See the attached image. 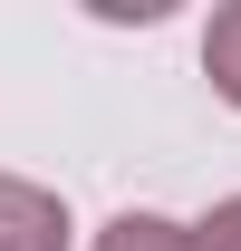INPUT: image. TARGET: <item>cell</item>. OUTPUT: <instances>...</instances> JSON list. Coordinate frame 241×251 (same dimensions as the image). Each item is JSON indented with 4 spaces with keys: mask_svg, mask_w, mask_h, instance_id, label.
<instances>
[{
    "mask_svg": "<svg viewBox=\"0 0 241 251\" xmlns=\"http://www.w3.org/2000/svg\"><path fill=\"white\" fill-rule=\"evenodd\" d=\"M0 251H68V203L29 174H0Z\"/></svg>",
    "mask_w": 241,
    "mask_h": 251,
    "instance_id": "obj_1",
    "label": "cell"
},
{
    "mask_svg": "<svg viewBox=\"0 0 241 251\" xmlns=\"http://www.w3.org/2000/svg\"><path fill=\"white\" fill-rule=\"evenodd\" d=\"M96 251H193V222H164V213H116L96 232Z\"/></svg>",
    "mask_w": 241,
    "mask_h": 251,
    "instance_id": "obj_2",
    "label": "cell"
},
{
    "mask_svg": "<svg viewBox=\"0 0 241 251\" xmlns=\"http://www.w3.org/2000/svg\"><path fill=\"white\" fill-rule=\"evenodd\" d=\"M203 77H212V97L241 106V0L212 10V29H203Z\"/></svg>",
    "mask_w": 241,
    "mask_h": 251,
    "instance_id": "obj_3",
    "label": "cell"
},
{
    "mask_svg": "<svg viewBox=\"0 0 241 251\" xmlns=\"http://www.w3.org/2000/svg\"><path fill=\"white\" fill-rule=\"evenodd\" d=\"M193 251H241V193H232V203H212V213L193 222Z\"/></svg>",
    "mask_w": 241,
    "mask_h": 251,
    "instance_id": "obj_4",
    "label": "cell"
}]
</instances>
